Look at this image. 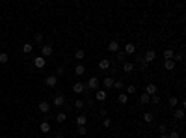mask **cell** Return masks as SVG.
<instances>
[{
    "mask_svg": "<svg viewBox=\"0 0 186 138\" xmlns=\"http://www.w3.org/2000/svg\"><path fill=\"white\" fill-rule=\"evenodd\" d=\"M50 131V123L49 121H41V133H49Z\"/></svg>",
    "mask_w": 186,
    "mask_h": 138,
    "instance_id": "obj_25",
    "label": "cell"
},
{
    "mask_svg": "<svg viewBox=\"0 0 186 138\" xmlns=\"http://www.w3.org/2000/svg\"><path fill=\"white\" fill-rule=\"evenodd\" d=\"M7 60H9V56L6 52H0V64H7Z\"/></svg>",
    "mask_w": 186,
    "mask_h": 138,
    "instance_id": "obj_29",
    "label": "cell"
},
{
    "mask_svg": "<svg viewBox=\"0 0 186 138\" xmlns=\"http://www.w3.org/2000/svg\"><path fill=\"white\" fill-rule=\"evenodd\" d=\"M143 120H145V123H151V121H153V114L151 112H145L143 114Z\"/></svg>",
    "mask_w": 186,
    "mask_h": 138,
    "instance_id": "obj_31",
    "label": "cell"
},
{
    "mask_svg": "<svg viewBox=\"0 0 186 138\" xmlns=\"http://www.w3.org/2000/svg\"><path fill=\"white\" fill-rule=\"evenodd\" d=\"M54 138H63V136H62V135H56V136H54Z\"/></svg>",
    "mask_w": 186,
    "mask_h": 138,
    "instance_id": "obj_42",
    "label": "cell"
},
{
    "mask_svg": "<svg viewBox=\"0 0 186 138\" xmlns=\"http://www.w3.org/2000/svg\"><path fill=\"white\" fill-rule=\"evenodd\" d=\"M84 73H86V65L78 64L76 67H74V75H78V77H80V75H84Z\"/></svg>",
    "mask_w": 186,
    "mask_h": 138,
    "instance_id": "obj_18",
    "label": "cell"
},
{
    "mask_svg": "<svg viewBox=\"0 0 186 138\" xmlns=\"http://www.w3.org/2000/svg\"><path fill=\"white\" fill-rule=\"evenodd\" d=\"M173 118H177V120H183V118H184V110H183V108H173Z\"/></svg>",
    "mask_w": 186,
    "mask_h": 138,
    "instance_id": "obj_15",
    "label": "cell"
},
{
    "mask_svg": "<svg viewBox=\"0 0 186 138\" xmlns=\"http://www.w3.org/2000/svg\"><path fill=\"white\" fill-rule=\"evenodd\" d=\"M140 65H141V69H143V71L149 67V64H147V62H143V58H140Z\"/></svg>",
    "mask_w": 186,
    "mask_h": 138,
    "instance_id": "obj_34",
    "label": "cell"
},
{
    "mask_svg": "<svg viewBox=\"0 0 186 138\" xmlns=\"http://www.w3.org/2000/svg\"><path fill=\"white\" fill-rule=\"evenodd\" d=\"M56 106H63V103H65V97L62 95V93H58V95H54V101H52Z\"/></svg>",
    "mask_w": 186,
    "mask_h": 138,
    "instance_id": "obj_10",
    "label": "cell"
},
{
    "mask_svg": "<svg viewBox=\"0 0 186 138\" xmlns=\"http://www.w3.org/2000/svg\"><path fill=\"white\" fill-rule=\"evenodd\" d=\"M177 105H179V99H177V97H169V106H171V108H175Z\"/></svg>",
    "mask_w": 186,
    "mask_h": 138,
    "instance_id": "obj_30",
    "label": "cell"
},
{
    "mask_svg": "<svg viewBox=\"0 0 186 138\" xmlns=\"http://www.w3.org/2000/svg\"><path fill=\"white\" fill-rule=\"evenodd\" d=\"M166 131H168L166 123H160V125H158V133H160V135H166Z\"/></svg>",
    "mask_w": 186,
    "mask_h": 138,
    "instance_id": "obj_33",
    "label": "cell"
},
{
    "mask_svg": "<svg viewBox=\"0 0 186 138\" xmlns=\"http://www.w3.org/2000/svg\"><path fill=\"white\" fill-rule=\"evenodd\" d=\"M126 101H129V95H126V93H119V95H117V103L119 105H126Z\"/></svg>",
    "mask_w": 186,
    "mask_h": 138,
    "instance_id": "obj_19",
    "label": "cell"
},
{
    "mask_svg": "<svg viewBox=\"0 0 186 138\" xmlns=\"http://www.w3.org/2000/svg\"><path fill=\"white\" fill-rule=\"evenodd\" d=\"M45 84L49 86V88H54V86L58 84V77L56 75H49V77L45 78Z\"/></svg>",
    "mask_w": 186,
    "mask_h": 138,
    "instance_id": "obj_2",
    "label": "cell"
},
{
    "mask_svg": "<svg viewBox=\"0 0 186 138\" xmlns=\"http://www.w3.org/2000/svg\"><path fill=\"white\" fill-rule=\"evenodd\" d=\"M156 90H158L156 84H153V82L145 86V93H147V95H156Z\"/></svg>",
    "mask_w": 186,
    "mask_h": 138,
    "instance_id": "obj_8",
    "label": "cell"
},
{
    "mask_svg": "<svg viewBox=\"0 0 186 138\" xmlns=\"http://www.w3.org/2000/svg\"><path fill=\"white\" fill-rule=\"evenodd\" d=\"M123 71H125V73H132V71H134V64H132V62H125V64H123Z\"/></svg>",
    "mask_w": 186,
    "mask_h": 138,
    "instance_id": "obj_16",
    "label": "cell"
},
{
    "mask_svg": "<svg viewBox=\"0 0 186 138\" xmlns=\"http://www.w3.org/2000/svg\"><path fill=\"white\" fill-rule=\"evenodd\" d=\"M86 88H88V90H99V78L97 77H91L88 80V84H86Z\"/></svg>",
    "mask_w": 186,
    "mask_h": 138,
    "instance_id": "obj_3",
    "label": "cell"
},
{
    "mask_svg": "<svg viewBox=\"0 0 186 138\" xmlns=\"http://www.w3.org/2000/svg\"><path fill=\"white\" fill-rule=\"evenodd\" d=\"M108 50L110 52H117V50H119V43L117 41H110L108 43Z\"/></svg>",
    "mask_w": 186,
    "mask_h": 138,
    "instance_id": "obj_14",
    "label": "cell"
},
{
    "mask_svg": "<svg viewBox=\"0 0 186 138\" xmlns=\"http://www.w3.org/2000/svg\"><path fill=\"white\" fill-rule=\"evenodd\" d=\"M45 64H47V60H45L43 56H37V58H34V65H35L37 69H43V67H45Z\"/></svg>",
    "mask_w": 186,
    "mask_h": 138,
    "instance_id": "obj_7",
    "label": "cell"
},
{
    "mask_svg": "<svg viewBox=\"0 0 186 138\" xmlns=\"http://www.w3.org/2000/svg\"><path fill=\"white\" fill-rule=\"evenodd\" d=\"M73 92L76 93V95H80V93L88 92V88H86V84H84V82H76V84L73 86Z\"/></svg>",
    "mask_w": 186,
    "mask_h": 138,
    "instance_id": "obj_1",
    "label": "cell"
},
{
    "mask_svg": "<svg viewBox=\"0 0 186 138\" xmlns=\"http://www.w3.org/2000/svg\"><path fill=\"white\" fill-rule=\"evenodd\" d=\"M106 97H108L106 95V90H97V92H95V99H97L99 103H104Z\"/></svg>",
    "mask_w": 186,
    "mask_h": 138,
    "instance_id": "obj_6",
    "label": "cell"
},
{
    "mask_svg": "<svg viewBox=\"0 0 186 138\" xmlns=\"http://www.w3.org/2000/svg\"><path fill=\"white\" fill-rule=\"evenodd\" d=\"M136 52V45L134 43H126L125 45V54H134Z\"/></svg>",
    "mask_w": 186,
    "mask_h": 138,
    "instance_id": "obj_13",
    "label": "cell"
},
{
    "mask_svg": "<svg viewBox=\"0 0 186 138\" xmlns=\"http://www.w3.org/2000/svg\"><path fill=\"white\" fill-rule=\"evenodd\" d=\"M114 88L116 90H123V80H114Z\"/></svg>",
    "mask_w": 186,
    "mask_h": 138,
    "instance_id": "obj_32",
    "label": "cell"
},
{
    "mask_svg": "<svg viewBox=\"0 0 186 138\" xmlns=\"http://www.w3.org/2000/svg\"><path fill=\"white\" fill-rule=\"evenodd\" d=\"M140 103L141 105H147V103H151V95H147V93H141V95H140Z\"/></svg>",
    "mask_w": 186,
    "mask_h": 138,
    "instance_id": "obj_17",
    "label": "cell"
},
{
    "mask_svg": "<svg viewBox=\"0 0 186 138\" xmlns=\"http://www.w3.org/2000/svg\"><path fill=\"white\" fill-rule=\"evenodd\" d=\"M99 69H101V71L110 69V60H108V58H102V60L99 62Z\"/></svg>",
    "mask_w": 186,
    "mask_h": 138,
    "instance_id": "obj_9",
    "label": "cell"
},
{
    "mask_svg": "<svg viewBox=\"0 0 186 138\" xmlns=\"http://www.w3.org/2000/svg\"><path fill=\"white\" fill-rule=\"evenodd\" d=\"M50 110V105L47 103V101H41V103H39V112L41 114H47Z\"/></svg>",
    "mask_w": 186,
    "mask_h": 138,
    "instance_id": "obj_11",
    "label": "cell"
},
{
    "mask_svg": "<svg viewBox=\"0 0 186 138\" xmlns=\"http://www.w3.org/2000/svg\"><path fill=\"white\" fill-rule=\"evenodd\" d=\"M160 138H168V135H160Z\"/></svg>",
    "mask_w": 186,
    "mask_h": 138,
    "instance_id": "obj_41",
    "label": "cell"
},
{
    "mask_svg": "<svg viewBox=\"0 0 186 138\" xmlns=\"http://www.w3.org/2000/svg\"><path fill=\"white\" fill-rule=\"evenodd\" d=\"M173 54H175V52H173L171 49H166L164 50V58H166V60H173Z\"/></svg>",
    "mask_w": 186,
    "mask_h": 138,
    "instance_id": "obj_23",
    "label": "cell"
},
{
    "mask_svg": "<svg viewBox=\"0 0 186 138\" xmlns=\"http://www.w3.org/2000/svg\"><path fill=\"white\" fill-rule=\"evenodd\" d=\"M84 106H86V103H84V101H82V99H78V101H74V108H78V110H82V108H84Z\"/></svg>",
    "mask_w": 186,
    "mask_h": 138,
    "instance_id": "obj_27",
    "label": "cell"
},
{
    "mask_svg": "<svg viewBox=\"0 0 186 138\" xmlns=\"http://www.w3.org/2000/svg\"><path fill=\"white\" fill-rule=\"evenodd\" d=\"M74 58H76V60H84L86 58V50H76V52H74Z\"/></svg>",
    "mask_w": 186,
    "mask_h": 138,
    "instance_id": "obj_22",
    "label": "cell"
},
{
    "mask_svg": "<svg viewBox=\"0 0 186 138\" xmlns=\"http://www.w3.org/2000/svg\"><path fill=\"white\" fill-rule=\"evenodd\" d=\"M125 93H126V95H132V93H136V86H134V84H130V86H126V90H125Z\"/></svg>",
    "mask_w": 186,
    "mask_h": 138,
    "instance_id": "obj_26",
    "label": "cell"
},
{
    "mask_svg": "<svg viewBox=\"0 0 186 138\" xmlns=\"http://www.w3.org/2000/svg\"><path fill=\"white\" fill-rule=\"evenodd\" d=\"M151 103L158 105V103H160V97H158V95H151Z\"/></svg>",
    "mask_w": 186,
    "mask_h": 138,
    "instance_id": "obj_36",
    "label": "cell"
},
{
    "mask_svg": "<svg viewBox=\"0 0 186 138\" xmlns=\"http://www.w3.org/2000/svg\"><path fill=\"white\" fill-rule=\"evenodd\" d=\"M65 112H60V114H58V116H56V121H58V123H63V121H65Z\"/></svg>",
    "mask_w": 186,
    "mask_h": 138,
    "instance_id": "obj_28",
    "label": "cell"
},
{
    "mask_svg": "<svg viewBox=\"0 0 186 138\" xmlns=\"http://www.w3.org/2000/svg\"><path fill=\"white\" fill-rule=\"evenodd\" d=\"M86 123H88V118H86L84 114H80V116L76 118V125L78 127H86Z\"/></svg>",
    "mask_w": 186,
    "mask_h": 138,
    "instance_id": "obj_12",
    "label": "cell"
},
{
    "mask_svg": "<svg viewBox=\"0 0 186 138\" xmlns=\"http://www.w3.org/2000/svg\"><path fill=\"white\" fill-rule=\"evenodd\" d=\"M102 84H104V88H108V90H110V88H114V78H112V77H106Z\"/></svg>",
    "mask_w": 186,
    "mask_h": 138,
    "instance_id": "obj_20",
    "label": "cell"
},
{
    "mask_svg": "<svg viewBox=\"0 0 186 138\" xmlns=\"http://www.w3.org/2000/svg\"><path fill=\"white\" fill-rule=\"evenodd\" d=\"M99 116H101V118H106V108H101V112H99Z\"/></svg>",
    "mask_w": 186,
    "mask_h": 138,
    "instance_id": "obj_40",
    "label": "cell"
},
{
    "mask_svg": "<svg viewBox=\"0 0 186 138\" xmlns=\"http://www.w3.org/2000/svg\"><path fill=\"white\" fill-rule=\"evenodd\" d=\"M52 45H50V43H47V45H41V56L45 58V56H50V54H52Z\"/></svg>",
    "mask_w": 186,
    "mask_h": 138,
    "instance_id": "obj_4",
    "label": "cell"
},
{
    "mask_svg": "<svg viewBox=\"0 0 186 138\" xmlns=\"http://www.w3.org/2000/svg\"><path fill=\"white\" fill-rule=\"evenodd\" d=\"M155 58H156V52L153 49H149L147 52H145V56H143V62H147V64H151V62H155Z\"/></svg>",
    "mask_w": 186,
    "mask_h": 138,
    "instance_id": "obj_5",
    "label": "cell"
},
{
    "mask_svg": "<svg viewBox=\"0 0 186 138\" xmlns=\"http://www.w3.org/2000/svg\"><path fill=\"white\" fill-rule=\"evenodd\" d=\"M164 67L168 69V71L175 69V62H173V60H166V62H164Z\"/></svg>",
    "mask_w": 186,
    "mask_h": 138,
    "instance_id": "obj_21",
    "label": "cell"
},
{
    "mask_svg": "<svg viewBox=\"0 0 186 138\" xmlns=\"http://www.w3.org/2000/svg\"><path fill=\"white\" fill-rule=\"evenodd\" d=\"M78 135H82V136H86V127H78Z\"/></svg>",
    "mask_w": 186,
    "mask_h": 138,
    "instance_id": "obj_38",
    "label": "cell"
},
{
    "mask_svg": "<svg viewBox=\"0 0 186 138\" xmlns=\"http://www.w3.org/2000/svg\"><path fill=\"white\" fill-rule=\"evenodd\" d=\"M168 138H181V135L177 131H173V133H169V135H168Z\"/></svg>",
    "mask_w": 186,
    "mask_h": 138,
    "instance_id": "obj_37",
    "label": "cell"
},
{
    "mask_svg": "<svg viewBox=\"0 0 186 138\" xmlns=\"http://www.w3.org/2000/svg\"><path fill=\"white\" fill-rule=\"evenodd\" d=\"M102 125H104V127H110V125H112V121H110V120H102Z\"/></svg>",
    "mask_w": 186,
    "mask_h": 138,
    "instance_id": "obj_39",
    "label": "cell"
},
{
    "mask_svg": "<svg viewBox=\"0 0 186 138\" xmlns=\"http://www.w3.org/2000/svg\"><path fill=\"white\" fill-rule=\"evenodd\" d=\"M32 49H34V45H30V43H24V45H22V52L24 54H30Z\"/></svg>",
    "mask_w": 186,
    "mask_h": 138,
    "instance_id": "obj_24",
    "label": "cell"
},
{
    "mask_svg": "<svg viewBox=\"0 0 186 138\" xmlns=\"http://www.w3.org/2000/svg\"><path fill=\"white\" fill-rule=\"evenodd\" d=\"M0 138H7V136H0Z\"/></svg>",
    "mask_w": 186,
    "mask_h": 138,
    "instance_id": "obj_43",
    "label": "cell"
},
{
    "mask_svg": "<svg viewBox=\"0 0 186 138\" xmlns=\"http://www.w3.org/2000/svg\"><path fill=\"white\" fill-rule=\"evenodd\" d=\"M34 39H35V43H41V41H43V34H35Z\"/></svg>",
    "mask_w": 186,
    "mask_h": 138,
    "instance_id": "obj_35",
    "label": "cell"
}]
</instances>
